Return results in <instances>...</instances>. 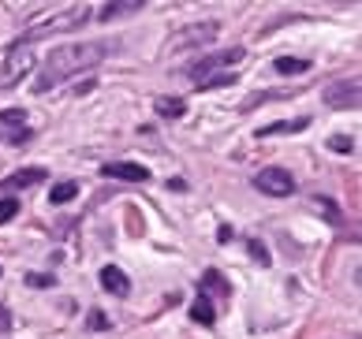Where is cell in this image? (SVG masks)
Returning a JSON list of instances; mask_svg holds the SVG:
<instances>
[{"instance_id": "cell-1", "label": "cell", "mask_w": 362, "mask_h": 339, "mask_svg": "<svg viewBox=\"0 0 362 339\" xmlns=\"http://www.w3.org/2000/svg\"><path fill=\"white\" fill-rule=\"evenodd\" d=\"M109 52H112V45H105V42H71V45L52 49L42 64V71H37V78H34V93H49L52 86H60L64 78L101 64Z\"/></svg>"}, {"instance_id": "cell-2", "label": "cell", "mask_w": 362, "mask_h": 339, "mask_svg": "<svg viewBox=\"0 0 362 339\" xmlns=\"http://www.w3.org/2000/svg\"><path fill=\"white\" fill-rule=\"evenodd\" d=\"M90 8H68V11H60V16H52V19H45V23H37V26H30L19 42L23 45H30V42H37V37H45V34H60V30H75V26H83L90 16H86Z\"/></svg>"}, {"instance_id": "cell-3", "label": "cell", "mask_w": 362, "mask_h": 339, "mask_svg": "<svg viewBox=\"0 0 362 339\" xmlns=\"http://www.w3.org/2000/svg\"><path fill=\"white\" fill-rule=\"evenodd\" d=\"M239 60H243V49H239V45H232V49H221V52H209V56L194 60L191 67H187V78H191V83H198V78H206V75L228 71V67L239 64Z\"/></svg>"}, {"instance_id": "cell-4", "label": "cell", "mask_w": 362, "mask_h": 339, "mask_svg": "<svg viewBox=\"0 0 362 339\" xmlns=\"http://www.w3.org/2000/svg\"><path fill=\"white\" fill-rule=\"evenodd\" d=\"M34 67V49L30 45H11L8 49V56H4V71H0V90H8V86H16L19 78L26 75Z\"/></svg>"}, {"instance_id": "cell-5", "label": "cell", "mask_w": 362, "mask_h": 339, "mask_svg": "<svg viewBox=\"0 0 362 339\" xmlns=\"http://www.w3.org/2000/svg\"><path fill=\"white\" fill-rule=\"evenodd\" d=\"M254 186H258L262 194H269V198H288L295 191V179H291V172H284V168H265V172H258Z\"/></svg>"}, {"instance_id": "cell-6", "label": "cell", "mask_w": 362, "mask_h": 339, "mask_svg": "<svg viewBox=\"0 0 362 339\" xmlns=\"http://www.w3.org/2000/svg\"><path fill=\"white\" fill-rule=\"evenodd\" d=\"M0 138L19 145V142H30V127H26V116L19 108H4L0 112Z\"/></svg>"}, {"instance_id": "cell-7", "label": "cell", "mask_w": 362, "mask_h": 339, "mask_svg": "<svg viewBox=\"0 0 362 339\" xmlns=\"http://www.w3.org/2000/svg\"><path fill=\"white\" fill-rule=\"evenodd\" d=\"M217 37V23H194V26H183V30L172 37V49L183 52V49H194V45H206Z\"/></svg>"}, {"instance_id": "cell-8", "label": "cell", "mask_w": 362, "mask_h": 339, "mask_svg": "<svg viewBox=\"0 0 362 339\" xmlns=\"http://www.w3.org/2000/svg\"><path fill=\"white\" fill-rule=\"evenodd\" d=\"M358 78L351 75V78H340V83H332L329 90H325V101L332 105V108H358Z\"/></svg>"}, {"instance_id": "cell-9", "label": "cell", "mask_w": 362, "mask_h": 339, "mask_svg": "<svg viewBox=\"0 0 362 339\" xmlns=\"http://www.w3.org/2000/svg\"><path fill=\"white\" fill-rule=\"evenodd\" d=\"M101 175H105V179L146 183V179H150V168H146V165H135V160H109V165H101Z\"/></svg>"}, {"instance_id": "cell-10", "label": "cell", "mask_w": 362, "mask_h": 339, "mask_svg": "<svg viewBox=\"0 0 362 339\" xmlns=\"http://www.w3.org/2000/svg\"><path fill=\"white\" fill-rule=\"evenodd\" d=\"M101 287L109 291V295H131V280L124 276V268H116V265H105L101 268Z\"/></svg>"}, {"instance_id": "cell-11", "label": "cell", "mask_w": 362, "mask_h": 339, "mask_svg": "<svg viewBox=\"0 0 362 339\" xmlns=\"http://www.w3.org/2000/svg\"><path fill=\"white\" fill-rule=\"evenodd\" d=\"M45 179V172L42 168H26V172H16V175H8L4 183H0V191H19V186H34V183H42Z\"/></svg>"}, {"instance_id": "cell-12", "label": "cell", "mask_w": 362, "mask_h": 339, "mask_svg": "<svg viewBox=\"0 0 362 339\" xmlns=\"http://www.w3.org/2000/svg\"><path fill=\"white\" fill-rule=\"evenodd\" d=\"M131 11H142V0H119V4H105V8L98 11V19L109 23V19H119V16H131Z\"/></svg>"}, {"instance_id": "cell-13", "label": "cell", "mask_w": 362, "mask_h": 339, "mask_svg": "<svg viewBox=\"0 0 362 339\" xmlns=\"http://www.w3.org/2000/svg\"><path fill=\"white\" fill-rule=\"evenodd\" d=\"M153 108H157V116H165V119H180V116L187 112V105H183L180 97H157Z\"/></svg>"}, {"instance_id": "cell-14", "label": "cell", "mask_w": 362, "mask_h": 339, "mask_svg": "<svg viewBox=\"0 0 362 339\" xmlns=\"http://www.w3.org/2000/svg\"><path fill=\"white\" fill-rule=\"evenodd\" d=\"M191 317H194L198 324H213V321H217V309H213V302H209L206 295H198L194 306H191Z\"/></svg>"}, {"instance_id": "cell-15", "label": "cell", "mask_w": 362, "mask_h": 339, "mask_svg": "<svg viewBox=\"0 0 362 339\" xmlns=\"http://www.w3.org/2000/svg\"><path fill=\"white\" fill-rule=\"evenodd\" d=\"M202 291L228 298V280H224V276L217 273V268H206V273H202Z\"/></svg>"}, {"instance_id": "cell-16", "label": "cell", "mask_w": 362, "mask_h": 339, "mask_svg": "<svg viewBox=\"0 0 362 339\" xmlns=\"http://www.w3.org/2000/svg\"><path fill=\"white\" fill-rule=\"evenodd\" d=\"M306 124H310V119L299 116V119H288V124H269V127H262L258 134H262V138H265V134H295V131H303Z\"/></svg>"}, {"instance_id": "cell-17", "label": "cell", "mask_w": 362, "mask_h": 339, "mask_svg": "<svg viewBox=\"0 0 362 339\" xmlns=\"http://www.w3.org/2000/svg\"><path fill=\"white\" fill-rule=\"evenodd\" d=\"M276 71H280V75H303V71H310V60H299V56H280V60H276Z\"/></svg>"}, {"instance_id": "cell-18", "label": "cell", "mask_w": 362, "mask_h": 339, "mask_svg": "<svg viewBox=\"0 0 362 339\" xmlns=\"http://www.w3.org/2000/svg\"><path fill=\"white\" fill-rule=\"evenodd\" d=\"M235 83V71H217V75H206V78H198V90H217V86H232Z\"/></svg>"}, {"instance_id": "cell-19", "label": "cell", "mask_w": 362, "mask_h": 339, "mask_svg": "<svg viewBox=\"0 0 362 339\" xmlns=\"http://www.w3.org/2000/svg\"><path fill=\"white\" fill-rule=\"evenodd\" d=\"M78 194V183H71V179H64V183H57L49 191V201H57V206H64V201H71Z\"/></svg>"}, {"instance_id": "cell-20", "label": "cell", "mask_w": 362, "mask_h": 339, "mask_svg": "<svg viewBox=\"0 0 362 339\" xmlns=\"http://www.w3.org/2000/svg\"><path fill=\"white\" fill-rule=\"evenodd\" d=\"M16 216H19V201L16 198H0V224L16 220Z\"/></svg>"}, {"instance_id": "cell-21", "label": "cell", "mask_w": 362, "mask_h": 339, "mask_svg": "<svg viewBox=\"0 0 362 339\" xmlns=\"http://www.w3.org/2000/svg\"><path fill=\"white\" fill-rule=\"evenodd\" d=\"M250 257H254V261H258V265H269V254H265V246H262V242L258 239H250Z\"/></svg>"}, {"instance_id": "cell-22", "label": "cell", "mask_w": 362, "mask_h": 339, "mask_svg": "<svg viewBox=\"0 0 362 339\" xmlns=\"http://www.w3.org/2000/svg\"><path fill=\"white\" fill-rule=\"evenodd\" d=\"M26 283H30V287H52L57 280L45 276V273H30V276H26Z\"/></svg>"}, {"instance_id": "cell-23", "label": "cell", "mask_w": 362, "mask_h": 339, "mask_svg": "<svg viewBox=\"0 0 362 339\" xmlns=\"http://www.w3.org/2000/svg\"><path fill=\"white\" fill-rule=\"evenodd\" d=\"M329 145L337 149V153H351V138H340V134H337V138H329Z\"/></svg>"}, {"instance_id": "cell-24", "label": "cell", "mask_w": 362, "mask_h": 339, "mask_svg": "<svg viewBox=\"0 0 362 339\" xmlns=\"http://www.w3.org/2000/svg\"><path fill=\"white\" fill-rule=\"evenodd\" d=\"M90 328H109V321H105V314H90Z\"/></svg>"}, {"instance_id": "cell-25", "label": "cell", "mask_w": 362, "mask_h": 339, "mask_svg": "<svg viewBox=\"0 0 362 339\" xmlns=\"http://www.w3.org/2000/svg\"><path fill=\"white\" fill-rule=\"evenodd\" d=\"M8 321H11V317H8V309H0V328H8Z\"/></svg>"}]
</instances>
